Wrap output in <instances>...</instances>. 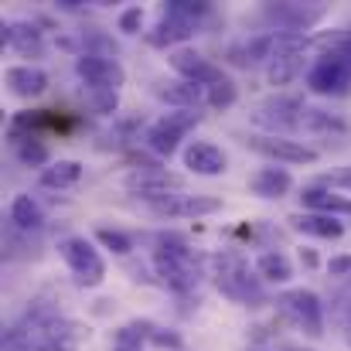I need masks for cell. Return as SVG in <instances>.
Here are the masks:
<instances>
[{
    "mask_svg": "<svg viewBox=\"0 0 351 351\" xmlns=\"http://www.w3.org/2000/svg\"><path fill=\"white\" fill-rule=\"evenodd\" d=\"M252 150L280 160V164H314L317 160V150L300 143V140H287V136H252L249 140Z\"/></svg>",
    "mask_w": 351,
    "mask_h": 351,
    "instance_id": "cell-11",
    "label": "cell"
},
{
    "mask_svg": "<svg viewBox=\"0 0 351 351\" xmlns=\"http://www.w3.org/2000/svg\"><path fill=\"white\" fill-rule=\"evenodd\" d=\"M198 123H202V113H198V110H174V113H164L154 126H147L143 140H147V147H150L157 157H171V154L178 150L181 136H184L188 130H195Z\"/></svg>",
    "mask_w": 351,
    "mask_h": 351,
    "instance_id": "cell-5",
    "label": "cell"
},
{
    "mask_svg": "<svg viewBox=\"0 0 351 351\" xmlns=\"http://www.w3.org/2000/svg\"><path fill=\"white\" fill-rule=\"evenodd\" d=\"M304 103L293 99V96H269L256 106L252 123L269 130V136H283V133H293L297 126H304Z\"/></svg>",
    "mask_w": 351,
    "mask_h": 351,
    "instance_id": "cell-6",
    "label": "cell"
},
{
    "mask_svg": "<svg viewBox=\"0 0 351 351\" xmlns=\"http://www.w3.org/2000/svg\"><path fill=\"white\" fill-rule=\"evenodd\" d=\"M89 106L99 117H113L119 106V93H89Z\"/></svg>",
    "mask_w": 351,
    "mask_h": 351,
    "instance_id": "cell-31",
    "label": "cell"
},
{
    "mask_svg": "<svg viewBox=\"0 0 351 351\" xmlns=\"http://www.w3.org/2000/svg\"><path fill=\"white\" fill-rule=\"evenodd\" d=\"M171 69H174L181 79H188V82H195V86H202V89H212L215 82L226 79V72H222L215 62H208L205 55H198L195 48H174V51H171Z\"/></svg>",
    "mask_w": 351,
    "mask_h": 351,
    "instance_id": "cell-10",
    "label": "cell"
},
{
    "mask_svg": "<svg viewBox=\"0 0 351 351\" xmlns=\"http://www.w3.org/2000/svg\"><path fill=\"white\" fill-rule=\"evenodd\" d=\"M287 351H307V348H287Z\"/></svg>",
    "mask_w": 351,
    "mask_h": 351,
    "instance_id": "cell-36",
    "label": "cell"
},
{
    "mask_svg": "<svg viewBox=\"0 0 351 351\" xmlns=\"http://www.w3.org/2000/svg\"><path fill=\"white\" fill-rule=\"evenodd\" d=\"M17 143V160L24 164V167H48V147H45V140H38V136H21V140H14Z\"/></svg>",
    "mask_w": 351,
    "mask_h": 351,
    "instance_id": "cell-26",
    "label": "cell"
},
{
    "mask_svg": "<svg viewBox=\"0 0 351 351\" xmlns=\"http://www.w3.org/2000/svg\"><path fill=\"white\" fill-rule=\"evenodd\" d=\"M154 96L174 110H198L202 99H205V89L188 82V79H178V82H157L154 86Z\"/></svg>",
    "mask_w": 351,
    "mask_h": 351,
    "instance_id": "cell-16",
    "label": "cell"
},
{
    "mask_svg": "<svg viewBox=\"0 0 351 351\" xmlns=\"http://www.w3.org/2000/svg\"><path fill=\"white\" fill-rule=\"evenodd\" d=\"M304 72V51H276L266 65V82L283 89Z\"/></svg>",
    "mask_w": 351,
    "mask_h": 351,
    "instance_id": "cell-20",
    "label": "cell"
},
{
    "mask_svg": "<svg viewBox=\"0 0 351 351\" xmlns=\"http://www.w3.org/2000/svg\"><path fill=\"white\" fill-rule=\"evenodd\" d=\"M300 202H304V208H311V212H321V215H351V198L345 195H335V191H328V188H307L304 195H300Z\"/></svg>",
    "mask_w": 351,
    "mask_h": 351,
    "instance_id": "cell-21",
    "label": "cell"
},
{
    "mask_svg": "<svg viewBox=\"0 0 351 351\" xmlns=\"http://www.w3.org/2000/svg\"><path fill=\"white\" fill-rule=\"evenodd\" d=\"M328 14L324 3H266L263 7V17L269 24H276L280 31L287 34H304L311 31L314 24H321Z\"/></svg>",
    "mask_w": 351,
    "mask_h": 351,
    "instance_id": "cell-9",
    "label": "cell"
},
{
    "mask_svg": "<svg viewBox=\"0 0 351 351\" xmlns=\"http://www.w3.org/2000/svg\"><path fill=\"white\" fill-rule=\"evenodd\" d=\"M328 184H331V188H348V191H351V167H345V171H335V174L328 178Z\"/></svg>",
    "mask_w": 351,
    "mask_h": 351,
    "instance_id": "cell-35",
    "label": "cell"
},
{
    "mask_svg": "<svg viewBox=\"0 0 351 351\" xmlns=\"http://www.w3.org/2000/svg\"><path fill=\"white\" fill-rule=\"evenodd\" d=\"M75 75L86 82V93H119V86L126 82L123 65L117 58H103V55H79Z\"/></svg>",
    "mask_w": 351,
    "mask_h": 351,
    "instance_id": "cell-8",
    "label": "cell"
},
{
    "mask_svg": "<svg viewBox=\"0 0 351 351\" xmlns=\"http://www.w3.org/2000/svg\"><path fill=\"white\" fill-rule=\"evenodd\" d=\"M215 283L226 297H232L239 304H259L263 300L259 276H252L249 266L242 263V256H235V252L215 256Z\"/></svg>",
    "mask_w": 351,
    "mask_h": 351,
    "instance_id": "cell-3",
    "label": "cell"
},
{
    "mask_svg": "<svg viewBox=\"0 0 351 351\" xmlns=\"http://www.w3.org/2000/svg\"><path fill=\"white\" fill-rule=\"evenodd\" d=\"M79 178H82V164L79 160H55V164H48L45 171H41V188H51V191H65V188H72V184H79Z\"/></svg>",
    "mask_w": 351,
    "mask_h": 351,
    "instance_id": "cell-23",
    "label": "cell"
},
{
    "mask_svg": "<svg viewBox=\"0 0 351 351\" xmlns=\"http://www.w3.org/2000/svg\"><path fill=\"white\" fill-rule=\"evenodd\" d=\"M273 48H276V38H273V31L269 34H259V38H249V41H239L232 45L229 51H226V58L239 65V69H256V65H269V58H273Z\"/></svg>",
    "mask_w": 351,
    "mask_h": 351,
    "instance_id": "cell-13",
    "label": "cell"
},
{
    "mask_svg": "<svg viewBox=\"0 0 351 351\" xmlns=\"http://www.w3.org/2000/svg\"><path fill=\"white\" fill-rule=\"evenodd\" d=\"M235 99H239V89H235V82L226 75L222 82H215L212 89H205V103L212 106V110H229Z\"/></svg>",
    "mask_w": 351,
    "mask_h": 351,
    "instance_id": "cell-27",
    "label": "cell"
},
{
    "mask_svg": "<svg viewBox=\"0 0 351 351\" xmlns=\"http://www.w3.org/2000/svg\"><path fill=\"white\" fill-rule=\"evenodd\" d=\"M96 239L106 245V249H113L117 256H126L130 249H133V242H130V235L117 232V229H96Z\"/></svg>",
    "mask_w": 351,
    "mask_h": 351,
    "instance_id": "cell-30",
    "label": "cell"
},
{
    "mask_svg": "<svg viewBox=\"0 0 351 351\" xmlns=\"http://www.w3.org/2000/svg\"><path fill=\"white\" fill-rule=\"evenodd\" d=\"M307 89L317 96H345L351 93V51H321L307 69Z\"/></svg>",
    "mask_w": 351,
    "mask_h": 351,
    "instance_id": "cell-2",
    "label": "cell"
},
{
    "mask_svg": "<svg viewBox=\"0 0 351 351\" xmlns=\"http://www.w3.org/2000/svg\"><path fill=\"white\" fill-rule=\"evenodd\" d=\"M280 311L297 324V328H304L311 338H321L324 335V304H321V297L314 293V290H283L280 293Z\"/></svg>",
    "mask_w": 351,
    "mask_h": 351,
    "instance_id": "cell-7",
    "label": "cell"
},
{
    "mask_svg": "<svg viewBox=\"0 0 351 351\" xmlns=\"http://www.w3.org/2000/svg\"><path fill=\"white\" fill-rule=\"evenodd\" d=\"M328 273L331 276H351V256H335L328 263Z\"/></svg>",
    "mask_w": 351,
    "mask_h": 351,
    "instance_id": "cell-34",
    "label": "cell"
},
{
    "mask_svg": "<svg viewBox=\"0 0 351 351\" xmlns=\"http://www.w3.org/2000/svg\"><path fill=\"white\" fill-rule=\"evenodd\" d=\"M58 252H62V259L69 263V269L75 273V283H79V287H103V280H106V263H103V256L93 249L89 239L69 235V239L58 242Z\"/></svg>",
    "mask_w": 351,
    "mask_h": 351,
    "instance_id": "cell-4",
    "label": "cell"
},
{
    "mask_svg": "<svg viewBox=\"0 0 351 351\" xmlns=\"http://www.w3.org/2000/svg\"><path fill=\"white\" fill-rule=\"evenodd\" d=\"M195 31H198V24H195V21H184V17H178V14H167V10H164V17L154 24V31H147V41H150L154 48H174V45L188 41Z\"/></svg>",
    "mask_w": 351,
    "mask_h": 351,
    "instance_id": "cell-14",
    "label": "cell"
},
{
    "mask_svg": "<svg viewBox=\"0 0 351 351\" xmlns=\"http://www.w3.org/2000/svg\"><path fill=\"white\" fill-rule=\"evenodd\" d=\"M335 317H338V324L345 328V335H348V341H351V297H338V304H335Z\"/></svg>",
    "mask_w": 351,
    "mask_h": 351,
    "instance_id": "cell-33",
    "label": "cell"
},
{
    "mask_svg": "<svg viewBox=\"0 0 351 351\" xmlns=\"http://www.w3.org/2000/svg\"><path fill=\"white\" fill-rule=\"evenodd\" d=\"M154 266L164 287H171L174 293H191L198 287V263L184 242V235L164 232L157 235V249H154Z\"/></svg>",
    "mask_w": 351,
    "mask_h": 351,
    "instance_id": "cell-1",
    "label": "cell"
},
{
    "mask_svg": "<svg viewBox=\"0 0 351 351\" xmlns=\"http://www.w3.org/2000/svg\"><path fill=\"white\" fill-rule=\"evenodd\" d=\"M167 14H178V17H184V21H202L212 7L205 3V0H167V7H164Z\"/></svg>",
    "mask_w": 351,
    "mask_h": 351,
    "instance_id": "cell-28",
    "label": "cell"
},
{
    "mask_svg": "<svg viewBox=\"0 0 351 351\" xmlns=\"http://www.w3.org/2000/svg\"><path fill=\"white\" fill-rule=\"evenodd\" d=\"M7 89L21 99H34L48 89V75L34 65H14V69H7Z\"/></svg>",
    "mask_w": 351,
    "mask_h": 351,
    "instance_id": "cell-17",
    "label": "cell"
},
{
    "mask_svg": "<svg viewBox=\"0 0 351 351\" xmlns=\"http://www.w3.org/2000/svg\"><path fill=\"white\" fill-rule=\"evenodd\" d=\"M184 167L191 174H202V178H219L229 171V157L219 143H208V140H195L184 147Z\"/></svg>",
    "mask_w": 351,
    "mask_h": 351,
    "instance_id": "cell-12",
    "label": "cell"
},
{
    "mask_svg": "<svg viewBox=\"0 0 351 351\" xmlns=\"http://www.w3.org/2000/svg\"><path fill=\"white\" fill-rule=\"evenodd\" d=\"M0 41H3L7 48H14L21 58H27V55H34V58H38V55L45 51L41 31H38L34 24H27V21H10V24H3Z\"/></svg>",
    "mask_w": 351,
    "mask_h": 351,
    "instance_id": "cell-15",
    "label": "cell"
},
{
    "mask_svg": "<svg viewBox=\"0 0 351 351\" xmlns=\"http://www.w3.org/2000/svg\"><path fill=\"white\" fill-rule=\"evenodd\" d=\"M304 126L307 130H345V119L331 117V113H324V110H304Z\"/></svg>",
    "mask_w": 351,
    "mask_h": 351,
    "instance_id": "cell-29",
    "label": "cell"
},
{
    "mask_svg": "<svg viewBox=\"0 0 351 351\" xmlns=\"http://www.w3.org/2000/svg\"><path fill=\"white\" fill-rule=\"evenodd\" d=\"M10 222H14V229H21V232H34V229L45 226V212H41V205H38L31 195H17V198L10 202Z\"/></svg>",
    "mask_w": 351,
    "mask_h": 351,
    "instance_id": "cell-24",
    "label": "cell"
},
{
    "mask_svg": "<svg viewBox=\"0 0 351 351\" xmlns=\"http://www.w3.org/2000/svg\"><path fill=\"white\" fill-rule=\"evenodd\" d=\"M249 351H263V348H249Z\"/></svg>",
    "mask_w": 351,
    "mask_h": 351,
    "instance_id": "cell-38",
    "label": "cell"
},
{
    "mask_svg": "<svg viewBox=\"0 0 351 351\" xmlns=\"http://www.w3.org/2000/svg\"><path fill=\"white\" fill-rule=\"evenodd\" d=\"M293 232L314 235V239H341L345 235V226L331 215H321V212H300V215H290L287 219Z\"/></svg>",
    "mask_w": 351,
    "mask_h": 351,
    "instance_id": "cell-19",
    "label": "cell"
},
{
    "mask_svg": "<svg viewBox=\"0 0 351 351\" xmlns=\"http://www.w3.org/2000/svg\"><path fill=\"white\" fill-rule=\"evenodd\" d=\"M290 188H293V178H290L287 167H259L252 174V181H249V191L259 195V198H269V202L283 198Z\"/></svg>",
    "mask_w": 351,
    "mask_h": 351,
    "instance_id": "cell-18",
    "label": "cell"
},
{
    "mask_svg": "<svg viewBox=\"0 0 351 351\" xmlns=\"http://www.w3.org/2000/svg\"><path fill=\"white\" fill-rule=\"evenodd\" d=\"M222 208V198H205V195H178L167 205L154 208L160 215H212Z\"/></svg>",
    "mask_w": 351,
    "mask_h": 351,
    "instance_id": "cell-22",
    "label": "cell"
},
{
    "mask_svg": "<svg viewBox=\"0 0 351 351\" xmlns=\"http://www.w3.org/2000/svg\"><path fill=\"white\" fill-rule=\"evenodd\" d=\"M256 276L259 280H266V283H287L290 276H293V266H290V259L283 256V252H259V259H256Z\"/></svg>",
    "mask_w": 351,
    "mask_h": 351,
    "instance_id": "cell-25",
    "label": "cell"
},
{
    "mask_svg": "<svg viewBox=\"0 0 351 351\" xmlns=\"http://www.w3.org/2000/svg\"><path fill=\"white\" fill-rule=\"evenodd\" d=\"M113 351H130V348H113Z\"/></svg>",
    "mask_w": 351,
    "mask_h": 351,
    "instance_id": "cell-37",
    "label": "cell"
},
{
    "mask_svg": "<svg viewBox=\"0 0 351 351\" xmlns=\"http://www.w3.org/2000/svg\"><path fill=\"white\" fill-rule=\"evenodd\" d=\"M140 24H143V10H140V7H126V10L119 14V31H123V34H136Z\"/></svg>",
    "mask_w": 351,
    "mask_h": 351,
    "instance_id": "cell-32",
    "label": "cell"
}]
</instances>
